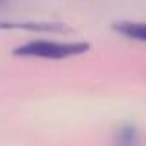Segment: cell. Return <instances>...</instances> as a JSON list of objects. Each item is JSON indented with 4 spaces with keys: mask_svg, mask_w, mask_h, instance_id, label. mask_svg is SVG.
I'll return each mask as SVG.
<instances>
[{
    "mask_svg": "<svg viewBox=\"0 0 146 146\" xmlns=\"http://www.w3.org/2000/svg\"><path fill=\"white\" fill-rule=\"evenodd\" d=\"M90 50V43L86 41H50V40H35L28 41L12 50L17 57H38V58H52L60 60L67 57H74L86 53Z\"/></svg>",
    "mask_w": 146,
    "mask_h": 146,
    "instance_id": "1",
    "label": "cell"
},
{
    "mask_svg": "<svg viewBox=\"0 0 146 146\" xmlns=\"http://www.w3.org/2000/svg\"><path fill=\"white\" fill-rule=\"evenodd\" d=\"M4 29H26V31H40V33H60L65 31L67 26L60 23H0Z\"/></svg>",
    "mask_w": 146,
    "mask_h": 146,
    "instance_id": "2",
    "label": "cell"
},
{
    "mask_svg": "<svg viewBox=\"0 0 146 146\" xmlns=\"http://www.w3.org/2000/svg\"><path fill=\"white\" fill-rule=\"evenodd\" d=\"M113 29L129 38V40H136V41H146V23H136V21H120L113 24Z\"/></svg>",
    "mask_w": 146,
    "mask_h": 146,
    "instance_id": "3",
    "label": "cell"
},
{
    "mask_svg": "<svg viewBox=\"0 0 146 146\" xmlns=\"http://www.w3.org/2000/svg\"><path fill=\"white\" fill-rule=\"evenodd\" d=\"M115 146H139L137 127L131 122L122 124L115 134Z\"/></svg>",
    "mask_w": 146,
    "mask_h": 146,
    "instance_id": "4",
    "label": "cell"
},
{
    "mask_svg": "<svg viewBox=\"0 0 146 146\" xmlns=\"http://www.w3.org/2000/svg\"><path fill=\"white\" fill-rule=\"evenodd\" d=\"M5 2H9V0H0V5H4Z\"/></svg>",
    "mask_w": 146,
    "mask_h": 146,
    "instance_id": "5",
    "label": "cell"
}]
</instances>
